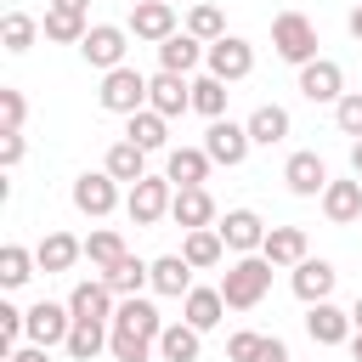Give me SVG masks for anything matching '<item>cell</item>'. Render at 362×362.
<instances>
[{
    "label": "cell",
    "mask_w": 362,
    "mask_h": 362,
    "mask_svg": "<svg viewBox=\"0 0 362 362\" xmlns=\"http://www.w3.org/2000/svg\"><path fill=\"white\" fill-rule=\"evenodd\" d=\"M113 362H147L153 351H158V334H164V317H158V305L153 300H141V294H130V300H119V311H113Z\"/></svg>",
    "instance_id": "1"
},
{
    "label": "cell",
    "mask_w": 362,
    "mask_h": 362,
    "mask_svg": "<svg viewBox=\"0 0 362 362\" xmlns=\"http://www.w3.org/2000/svg\"><path fill=\"white\" fill-rule=\"evenodd\" d=\"M272 260L266 255H238L232 266H226V277L215 283L221 288V300H226V311H255L260 300H266V288H272Z\"/></svg>",
    "instance_id": "2"
},
{
    "label": "cell",
    "mask_w": 362,
    "mask_h": 362,
    "mask_svg": "<svg viewBox=\"0 0 362 362\" xmlns=\"http://www.w3.org/2000/svg\"><path fill=\"white\" fill-rule=\"evenodd\" d=\"M272 51H277L283 62H294V68L317 62V23H311L305 11H277V17H272Z\"/></svg>",
    "instance_id": "3"
},
{
    "label": "cell",
    "mask_w": 362,
    "mask_h": 362,
    "mask_svg": "<svg viewBox=\"0 0 362 362\" xmlns=\"http://www.w3.org/2000/svg\"><path fill=\"white\" fill-rule=\"evenodd\" d=\"M204 74H215L221 85H238V79H249V74H255V45H249L243 34H226V40H215V45L204 51Z\"/></svg>",
    "instance_id": "4"
},
{
    "label": "cell",
    "mask_w": 362,
    "mask_h": 362,
    "mask_svg": "<svg viewBox=\"0 0 362 362\" xmlns=\"http://www.w3.org/2000/svg\"><path fill=\"white\" fill-rule=\"evenodd\" d=\"M96 102L107 107V113H141L147 107V74H136L130 62L124 68H113V74H102V90H96Z\"/></svg>",
    "instance_id": "5"
},
{
    "label": "cell",
    "mask_w": 362,
    "mask_h": 362,
    "mask_svg": "<svg viewBox=\"0 0 362 362\" xmlns=\"http://www.w3.org/2000/svg\"><path fill=\"white\" fill-rule=\"evenodd\" d=\"M170 204H175V187H170V175H147V181H136V187H130V198H124V215H130L136 226H158V221L170 215Z\"/></svg>",
    "instance_id": "6"
},
{
    "label": "cell",
    "mask_w": 362,
    "mask_h": 362,
    "mask_svg": "<svg viewBox=\"0 0 362 362\" xmlns=\"http://www.w3.org/2000/svg\"><path fill=\"white\" fill-rule=\"evenodd\" d=\"M124 51H130V28H113V23H90V34H85V45H79V57H85L90 68H102V74L124 68Z\"/></svg>",
    "instance_id": "7"
},
{
    "label": "cell",
    "mask_w": 362,
    "mask_h": 362,
    "mask_svg": "<svg viewBox=\"0 0 362 362\" xmlns=\"http://www.w3.org/2000/svg\"><path fill=\"white\" fill-rule=\"evenodd\" d=\"M68 334H74V311H68V300H40V305H28V345H68Z\"/></svg>",
    "instance_id": "8"
},
{
    "label": "cell",
    "mask_w": 362,
    "mask_h": 362,
    "mask_svg": "<svg viewBox=\"0 0 362 362\" xmlns=\"http://www.w3.org/2000/svg\"><path fill=\"white\" fill-rule=\"evenodd\" d=\"M249 124H232V119H209V130H204V153L215 158V164H226V170H238L243 158H249Z\"/></svg>",
    "instance_id": "9"
},
{
    "label": "cell",
    "mask_w": 362,
    "mask_h": 362,
    "mask_svg": "<svg viewBox=\"0 0 362 362\" xmlns=\"http://www.w3.org/2000/svg\"><path fill=\"white\" fill-rule=\"evenodd\" d=\"M74 209L90 215V221L113 215V209H119V181H113L107 170H85V175L74 181Z\"/></svg>",
    "instance_id": "10"
},
{
    "label": "cell",
    "mask_w": 362,
    "mask_h": 362,
    "mask_svg": "<svg viewBox=\"0 0 362 362\" xmlns=\"http://www.w3.org/2000/svg\"><path fill=\"white\" fill-rule=\"evenodd\" d=\"M215 232H221V243L232 249V255H260V243H266V221L255 215V209H226L221 221H215Z\"/></svg>",
    "instance_id": "11"
},
{
    "label": "cell",
    "mask_w": 362,
    "mask_h": 362,
    "mask_svg": "<svg viewBox=\"0 0 362 362\" xmlns=\"http://www.w3.org/2000/svg\"><path fill=\"white\" fill-rule=\"evenodd\" d=\"M68 311H74V322H113L119 294H113L102 277H85V283L68 288Z\"/></svg>",
    "instance_id": "12"
},
{
    "label": "cell",
    "mask_w": 362,
    "mask_h": 362,
    "mask_svg": "<svg viewBox=\"0 0 362 362\" xmlns=\"http://www.w3.org/2000/svg\"><path fill=\"white\" fill-rule=\"evenodd\" d=\"M130 34L147 40V45H164L175 34V6L170 0H136L130 6Z\"/></svg>",
    "instance_id": "13"
},
{
    "label": "cell",
    "mask_w": 362,
    "mask_h": 362,
    "mask_svg": "<svg viewBox=\"0 0 362 362\" xmlns=\"http://www.w3.org/2000/svg\"><path fill=\"white\" fill-rule=\"evenodd\" d=\"M300 96H305V102H339V96H345V68H339L334 57L305 62V68H300Z\"/></svg>",
    "instance_id": "14"
},
{
    "label": "cell",
    "mask_w": 362,
    "mask_h": 362,
    "mask_svg": "<svg viewBox=\"0 0 362 362\" xmlns=\"http://www.w3.org/2000/svg\"><path fill=\"white\" fill-rule=\"evenodd\" d=\"M305 334L317 345H351L356 322H351V311H339L334 300H322V305H305Z\"/></svg>",
    "instance_id": "15"
},
{
    "label": "cell",
    "mask_w": 362,
    "mask_h": 362,
    "mask_svg": "<svg viewBox=\"0 0 362 362\" xmlns=\"http://www.w3.org/2000/svg\"><path fill=\"white\" fill-rule=\"evenodd\" d=\"M147 107L153 113H164V119H175V113H187L192 107V79H181V74H153L147 79Z\"/></svg>",
    "instance_id": "16"
},
{
    "label": "cell",
    "mask_w": 362,
    "mask_h": 362,
    "mask_svg": "<svg viewBox=\"0 0 362 362\" xmlns=\"http://www.w3.org/2000/svg\"><path fill=\"white\" fill-rule=\"evenodd\" d=\"M283 181H288V192H294V198H322V187H328L334 175H328V164H322L317 153H288Z\"/></svg>",
    "instance_id": "17"
},
{
    "label": "cell",
    "mask_w": 362,
    "mask_h": 362,
    "mask_svg": "<svg viewBox=\"0 0 362 362\" xmlns=\"http://www.w3.org/2000/svg\"><path fill=\"white\" fill-rule=\"evenodd\" d=\"M170 221H175L181 232H204V226H215V198H209V187H175Z\"/></svg>",
    "instance_id": "18"
},
{
    "label": "cell",
    "mask_w": 362,
    "mask_h": 362,
    "mask_svg": "<svg viewBox=\"0 0 362 362\" xmlns=\"http://www.w3.org/2000/svg\"><path fill=\"white\" fill-rule=\"evenodd\" d=\"M288 283H294V294L305 300V305H322V300H334V283H339V272L328 266V260H300L294 272H288Z\"/></svg>",
    "instance_id": "19"
},
{
    "label": "cell",
    "mask_w": 362,
    "mask_h": 362,
    "mask_svg": "<svg viewBox=\"0 0 362 362\" xmlns=\"http://www.w3.org/2000/svg\"><path fill=\"white\" fill-rule=\"evenodd\" d=\"M322 215H328L334 226H351V221H362V175L328 181V187H322Z\"/></svg>",
    "instance_id": "20"
},
{
    "label": "cell",
    "mask_w": 362,
    "mask_h": 362,
    "mask_svg": "<svg viewBox=\"0 0 362 362\" xmlns=\"http://www.w3.org/2000/svg\"><path fill=\"white\" fill-rule=\"evenodd\" d=\"M260 255H266L277 272H294V266L311 255V243H305V226H272V232H266V243H260Z\"/></svg>",
    "instance_id": "21"
},
{
    "label": "cell",
    "mask_w": 362,
    "mask_h": 362,
    "mask_svg": "<svg viewBox=\"0 0 362 362\" xmlns=\"http://www.w3.org/2000/svg\"><path fill=\"white\" fill-rule=\"evenodd\" d=\"M209 170H215V158H209L204 147H170V158H164L170 187H204Z\"/></svg>",
    "instance_id": "22"
},
{
    "label": "cell",
    "mask_w": 362,
    "mask_h": 362,
    "mask_svg": "<svg viewBox=\"0 0 362 362\" xmlns=\"http://www.w3.org/2000/svg\"><path fill=\"white\" fill-rule=\"evenodd\" d=\"M34 260H40L45 277H51V272H68L74 260H85V238H74V232H45L40 249H34Z\"/></svg>",
    "instance_id": "23"
},
{
    "label": "cell",
    "mask_w": 362,
    "mask_h": 362,
    "mask_svg": "<svg viewBox=\"0 0 362 362\" xmlns=\"http://www.w3.org/2000/svg\"><path fill=\"white\" fill-rule=\"evenodd\" d=\"M243 124H249V141H255V147H277V141H283V136L294 130L288 107H277V102H260V107H255V113H249Z\"/></svg>",
    "instance_id": "24"
},
{
    "label": "cell",
    "mask_w": 362,
    "mask_h": 362,
    "mask_svg": "<svg viewBox=\"0 0 362 362\" xmlns=\"http://www.w3.org/2000/svg\"><path fill=\"white\" fill-rule=\"evenodd\" d=\"M204 51H209L204 40H192V34H170V40L158 45V68H164V74H181V79H187V74H192V68L204 62Z\"/></svg>",
    "instance_id": "25"
},
{
    "label": "cell",
    "mask_w": 362,
    "mask_h": 362,
    "mask_svg": "<svg viewBox=\"0 0 362 362\" xmlns=\"http://www.w3.org/2000/svg\"><path fill=\"white\" fill-rule=\"evenodd\" d=\"M198 283H192V266L181 255H158L153 260V294H170V300H187Z\"/></svg>",
    "instance_id": "26"
},
{
    "label": "cell",
    "mask_w": 362,
    "mask_h": 362,
    "mask_svg": "<svg viewBox=\"0 0 362 362\" xmlns=\"http://www.w3.org/2000/svg\"><path fill=\"white\" fill-rule=\"evenodd\" d=\"M221 317H226V300H221V288H192V294L181 300V322H192L198 334L221 328Z\"/></svg>",
    "instance_id": "27"
},
{
    "label": "cell",
    "mask_w": 362,
    "mask_h": 362,
    "mask_svg": "<svg viewBox=\"0 0 362 362\" xmlns=\"http://www.w3.org/2000/svg\"><path fill=\"white\" fill-rule=\"evenodd\" d=\"M181 260H187L192 272H209V266H221V260H226V243H221V232H215V226H204V232H187V238H181Z\"/></svg>",
    "instance_id": "28"
},
{
    "label": "cell",
    "mask_w": 362,
    "mask_h": 362,
    "mask_svg": "<svg viewBox=\"0 0 362 362\" xmlns=\"http://www.w3.org/2000/svg\"><path fill=\"white\" fill-rule=\"evenodd\" d=\"M102 283L119 294V300H130V294H141V288H153V260H136V255H124L113 272H102Z\"/></svg>",
    "instance_id": "29"
},
{
    "label": "cell",
    "mask_w": 362,
    "mask_h": 362,
    "mask_svg": "<svg viewBox=\"0 0 362 362\" xmlns=\"http://www.w3.org/2000/svg\"><path fill=\"white\" fill-rule=\"evenodd\" d=\"M198 351H204V334L192 322H164V334H158V356L164 362H198Z\"/></svg>",
    "instance_id": "30"
},
{
    "label": "cell",
    "mask_w": 362,
    "mask_h": 362,
    "mask_svg": "<svg viewBox=\"0 0 362 362\" xmlns=\"http://www.w3.org/2000/svg\"><path fill=\"white\" fill-rule=\"evenodd\" d=\"M124 141H136L141 153H158V147L170 141V119H164V113H153V107H141V113H130Z\"/></svg>",
    "instance_id": "31"
},
{
    "label": "cell",
    "mask_w": 362,
    "mask_h": 362,
    "mask_svg": "<svg viewBox=\"0 0 362 362\" xmlns=\"http://www.w3.org/2000/svg\"><path fill=\"white\" fill-rule=\"evenodd\" d=\"M102 170H107L113 181H130V187H136V181H147V153H141L136 141H113L107 158H102Z\"/></svg>",
    "instance_id": "32"
},
{
    "label": "cell",
    "mask_w": 362,
    "mask_h": 362,
    "mask_svg": "<svg viewBox=\"0 0 362 362\" xmlns=\"http://www.w3.org/2000/svg\"><path fill=\"white\" fill-rule=\"evenodd\" d=\"M107 345H113V328H107V322H74V334H68L62 351H68L74 362H96Z\"/></svg>",
    "instance_id": "33"
},
{
    "label": "cell",
    "mask_w": 362,
    "mask_h": 362,
    "mask_svg": "<svg viewBox=\"0 0 362 362\" xmlns=\"http://www.w3.org/2000/svg\"><path fill=\"white\" fill-rule=\"evenodd\" d=\"M124 255H130V249H124V238H119L113 226H96V232L85 238V260H90L96 272H113V266H119Z\"/></svg>",
    "instance_id": "34"
},
{
    "label": "cell",
    "mask_w": 362,
    "mask_h": 362,
    "mask_svg": "<svg viewBox=\"0 0 362 362\" xmlns=\"http://www.w3.org/2000/svg\"><path fill=\"white\" fill-rule=\"evenodd\" d=\"M40 34H45L51 45H85L90 23H85V17H74V11H51V6H45V23H40Z\"/></svg>",
    "instance_id": "35"
},
{
    "label": "cell",
    "mask_w": 362,
    "mask_h": 362,
    "mask_svg": "<svg viewBox=\"0 0 362 362\" xmlns=\"http://www.w3.org/2000/svg\"><path fill=\"white\" fill-rule=\"evenodd\" d=\"M34 272H40L34 249H23V243H6V249H0V288H23Z\"/></svg>",
    "instance_id": "36"
},
{
    "label": "cell",
    "mask_w": 362,
    "mask_h": 362,
    "mask_svg": "<svg viewBox=\"0 0 362 362\" xmlns=\"http://www.w3.org/2000/svg\"><path fill=\"white\" fill-rule=\"evenodd\" d=\"M34 40H40V23H34L28 11H6V17H0V45H6L11 57H23Z\"/></svg>",
    "instance_id": "37"
},
{
    "label": "cell",
    "mask_w": 362,
    "mask_h": 362,
    "mask_svg": "<svg viewBox=\"0 0 362 362\" xmlns=\"http://www.w3.org/2000/svg\"><path fill=\"white\" fill-rule=\"evenodd\" d=\"M192 113H204V119H226V85H221L215 74H198V79H192Z\"/></svg>",
    "instance_id": "38"
},
{
    "label": "cell",
    "mask_w": 362,
    "mask_h": 362,
    "mask_svg": "<svg viewBox=\"0 0 362 362\" xmlns=\"http://www.w3.org/2000/svg\"><path fill=\"white\" fill-rule=\"evenodd\" d=\"M187 34H192V40H204V45L226 40V17H221V6H209V0H204V6H192V11H187Z\"/></svg>",
    "instance_id": "39"
},
{
    "label": "cell",
    "mask_w": 362,
    "mask_h": 362,
    "mask_svg": "<svg viewBox=\"0 0 362 362\" xmlns=\"http://www.w3.org/2000/svg\"><path fill=\"white\" fill-rule=\"evenodd\" d=\"M334 124H339V136L362 141V90H345V96L334 102Z\"/></svg>",
    "instance_id": "40"
},
{
    "label": "cell",
    "mask_w": 362,
    "mask_h": 362,
    "mask_svg": "<svg viewBox=\"0 0 362 362\" xmlns=\"http://www.w3.org/2000/svg\"><path fill=\"white\" fill-rule=\"evenodd\" d=\"M260 345H266V334H255V328H238V334L226 339V362H255V356H260Z\"/></svg>",
    "instance_id": "41"
},
{
    "label": "cell",
    "mask_w": 362,
    "mask_h": 362,
    "mask_svg": "<svg viewBox=\"0 0 362 362\" xmlns=\"http://www.w3.org/2000/svg\"><path fill=\"white\" fill-rule=\"evenodd\" d=\"M0 119H6V130H23L28 102H23V90H17V85H0Z\"/></svg>",
    "instance_id": "42"
},
{
    "label": "cell",
    "mask_w": 362,
    "mask_h": 362,
    "mask_svg": "<svg viewBox=\"0 0 362 362\" xmlns=\"http://www.w3.org/2000/svg\"><path fill=\"white\" fill-rule=\"evenodd\" d=\"M23 153H28V147H23V130H0V164H6V170H17V164H23Z\"/></svg>",
    "instance_id": "43"
},
{
    "label": "cell",
    "mask_w": 362,
    "mask_h": 362,
    "mask_svg": "<svg viewBox=\"0 0 362 362\" xmlns=\"http://www.w3.org/2000/svg\"><path fill=\"white\" fill-rule=\"evenodd\" d=\"M255 362H294V356H288V345H283L277 334H266V345H260V356H255Z\"/></svg>",
    "instance_id": "44"
},
{
    "label": "cell",
    "mask_w": 362,
    "mask_h": 362,
    "mask_svg": "<svg viewBox=\"0 0 362 362\" xmlns=\"http://www.w3.org/2000/svg\"><path fill=\"white\" fill-rule=\"evenodd\" d=\"M6 362H45V345H17Z\"/></svg>",
    "instance_id": "45"
},
{
    "label": "cell",
    "mask_w": 362,
    "mask_h": 362,
    "mask_svg": "<svg viewBox=\"0 0 362 362\" xmlns=\"http://www.w3.org/2000/svg\"><path fill=\"white\" fill-rule=\"evenodd\" d=\"M85 6L90 0H51V11H74V17H85Z\"/></svg>",
    "instance_id": "46"
},
{
    "label": "cell",
    "mask_w": 362,
    "mask_h": 362,
    "mask_svg": "<svg viewBox=\"0 0 362 362\" xmlns=\"http://www.w3.org/2000/svg\"><path fill=\"white\" fill-rule=\"evenodd\" d=\"M351 175H362V141H351Z\"/></svg>",
    "instance_id": "47"
},
{
    "label": "cell",
    "mask_w": 362,
    "mask_h": 362,
    "mask_svg": "<svg viewBox=\"0 0 362 362\" xmlns=\"http://www.w3.org/2000/svg\"><path fill=\"white\" fill-rule=\"evenodd\" d=\"M345 23H351V34L362 40V6H351V17H345Z\"/></svg>",
    "instance_id": "48"
},
{
    "label": "cell",
    "mask_w": 362,
    "mask_h": 362,
    "mask_svg": "<svg viewBox=\"0 0 362 362\" xmlns=\"http://www.w3.org/2000/svg\"><path fill=\"white\" fill-rule=\"evenodd\" d=\"M351 362H362V328L351 334Z\"/></svg>",
    "instance_id": "49"
},
{
    "label": "cell",
    "mask_w": 362,
    "mask_h": 362,
    "mask_svg": "<svg viewBox=\"0 0 362 362\" xmlns=\"http://www.w3.org/2000/svg\"><path fill=\"white\" fill-rule=\"evenodd\" d=\"M351 322H356V328H362V294H356V305H351Z\"/></svg>",
    "instance_id": "50"
}]
</instances>
